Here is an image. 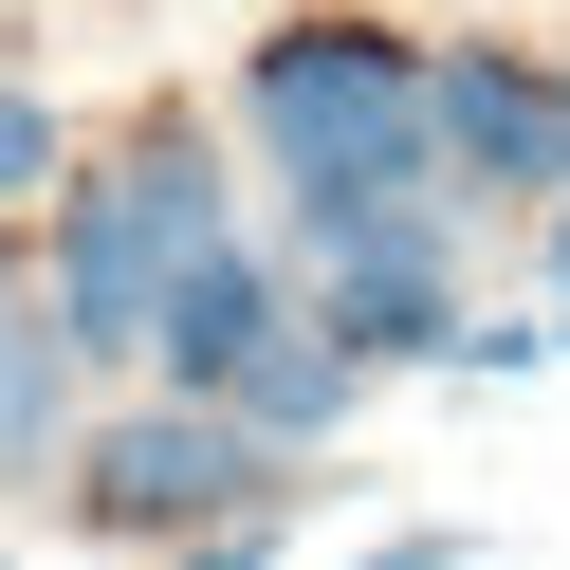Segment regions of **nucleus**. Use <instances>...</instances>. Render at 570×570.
I'll return each instance as SVG.
<instances>
[{
    "label": "nucleus",
    "mask_w": 570,
    "mask_h": 570,
    "mask_svg": "<svg viewBox=\"0 0 570 570\" xmlns=\"http://www.w3.org/2000/svg\"><path fill=\"white\" fill-rule=\"evenodd\" d=\"M552 313H570V203H552Z\"/></svg>",
    "instance_id": "nucleus-13"
},
{
    "label": "nucleus",
    "mask_w": 570,
    "mask_h": 570,
    "mask_svg": "<svg viewBox=\"0 0 570 570\" xmlns=\"http://www.w3.org/2000/svg\"><path fill=\"white\" fill-rule=\"evenodd\" d=\"M313 332H332L350 368H442V350H460V258H442V203H405V222H350L332 258H313Z\"/></svg>",
    "instance_id": "nucleus-5"
},
{
    "label": "nucleus",
    "mask_w": 570,
    "mask_h": 570,
    "mask_svg": "<svg viewBox=\"0 0 570 570\" xmlns=\"http://www.w3.org/2000/svg\"><path fill=\"white\" fill-rule=\"evenodd\" d=\"M552 350H570V313H552Z\"/></svg>",
    "instance_id": "nucleus-15"
},
{
    "label": "nucleus",
    "mask_w": 570,
    "mask_h": 570,
    "mask_svg": "<svg viewBox=\"0 0 570 570\" xmlns=\"http://www.w3.org/2000/svg\"><path fill=\"white\" fill-rule=\"evenodd\" d=\"M442 368H479V386H515V368H552V313H460V350Z\"/></svg>",
    "instance_id": "nucleus-10"
},
{
    "label": "nucleus",
    "mask_w": 570,
    "mask_h": 570,
    "mask_svg": "<svg viewBox=\"0 0 570 570\" xmlns=\"http://www.w3.org/2000/svg\"><path fill=\"white\" fill-rule=\"evenodd\" d=\"M203 239H239V222H222V148H203L185 111H148L111 166L56 185V295H38V332L75 350V368H148L166 276H185Z\"/></svg>",
    "instance_id": "nucleus-2"
},
{
    "label": "nucleus",
    "mask_w": 570,
    "mask_h": 570,
    "mask_svg": "<svg viewBox=\"0 0 570 570\" xmlns=\"http://www.w3.org/2000/svg\"><path fill=\"white\" fill-rule=\"evenodd\" d=\"M19 313H38V295H19V258H0V332H19Z\"/></svg>",
    "instance_id": "nucleus-14"
},
{
    "label": "nucleus",
    "mask_w": 570,
    "mask_h": 570,
    "mask_svg": "<svg viewBox=\"0 0 570 570\" xmlns=\"http://www.w3.org/2000/svg\"><path fill=\"white\" fill-rule=\"evenodd\" d=\"M222 515H295V479H276V442L239 405H185V386H148V405L75 423V533H222Z\"/></svg>",
    "instance_id": "nucleus-3"
},
{
    "label": "nucleus",
    "mask_w": 570,
    "mask_h": 570,
    "mask_svg": "<svg viewBox=\"0 0 570 570\" xmlns=\"http://www.w3.org/2000/svg\"><path fill=\"white\" fill-rule=\"evenodd\" d=\"M295 332V295H276V258L258 239H203L185 276H166V332H148V386H185V405H222L258 350Z\"/></svg>",
    "instance_id": "nucleus-6"
},
{
    "label": "nucleus",
    "mask_w": 570,
    "mask_h": 570,
    "mask_svg": "<svg viewBox=\"0 0 570 570\" xmlns=\"http://www.w3.org/2000/svg\"><path fill=\"white\" fill-rule=\"evenodd\" d=\"M368 570H460V533H386V552Z\"/></svg>",
    "instance_id": "nucleus-12"
},
{
    "label": "nucleus",
    "mask_w": 570,
    "mask_h": 570,
    "mask_svg": "<svg viewBox=\"0 0 570 570\" xmlns=\"http://www.w3.org/2000/svg\"><path fill=\"white\" fill-rule=\"evenodd\" d=\"M38 185H75V129H56V92L0 75V203H38Z\"/></svg>",
    "instance_id": "nucleus-9"
},
{
    "label": "nucleus",
    "mask_w": 570,
    "mask_h": 570,
    "mask_svg": "<svg viewBox=\"0 0 570 570\" xmlns=\"http://www.w3.org/2000/svg\"><path fill=\"white\" fill-rule=\"evenodd\" d=\"M0 460H19V479H38V460H75V350H56L38 313L0 332Z\"/></svg>",
    "instance_id": "nucleus-8"
},
{
    "label": "nucleus",
    "mask_w": 570,
    "mask_h": 570,
    "mask_svg": "<svg viewBox=\"0 0 570 570\" xmlns=\"http://www.w3.org/2000/svg\"><path fill=\"white\" fill-rule=\"evenodd\" d=\"M222 405H239V423H258V442H332V423H350V405H368V368H350V350H332V332H313V313H295V332H276V350H258V368H239V386H222Z\"/></svg>",
    "instance_id": "nucleus-7"
},
{
    "label": "nucleus",
    "mask_w": 570,
    "mask_h": 570,
    "mask_svg": "<svg viewBox=\"0 0 570 570\" xmlns=\"http://www.w3.org/2000/svg\"><path fill=\"white\" fill-rule=\"evenodd\" d=\"M276 533H295V515H222V533H203L185 570H276Z\"/></svg>",
    "instance_id": "nucleus-11"
},
{
    "label": "nucleus",
    "mask_w": 570,
    "mask_h": 570,
    "mask_svg": "<svg viewBox=\"0 0 570 570\" xmlns=\"http://www.w3.org/2000/svg\"><path fill=\"white\" fill-rule=\"evenodd\" d=\"M239 129H258L276 203H295V258H332L350 222H405L442 166H423V38L386 19H295V38L239 56Z\"/></svg>",
    "instance_id": "nucleus-1"
},
{
    "label": "nucleus",
    "mask_w": 570,
    "mask_h": 570,
    "mask_svg": "<svg viewBox=\"0 0 570 570\" xmlns=\"http://www.w3.org/2000/svg\"><path fill=\"white\" fill-rule=\"evenodd\" d=\"M423 166H442L460 203H533V222H552L570 203V56H533V38L423 56Z\"/></svg>",
    "instance_id": "nucleus-4"
}]
</instances>
